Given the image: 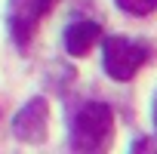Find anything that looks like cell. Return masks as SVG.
Masks as SVG:
<instances>
[{"label": "cell", "instance_id": "cell-5", "mask_svg": "<svg viewBox=\"0 0 157 154\" xmlns=\"http://www.w3.org/2000/svg\"><path fill=\"white\" fill-rule=\"evenodd\" d=\"M102 40V25L99 22H90V19H80V22H71L65 28V49L68 56H86L96 43Z\"/></svg>", "mask_w": 157, "mask_h": 154}, {"label": "cell", "instance_id": "cell-8", "mask_svg": "<svg viewBox=\"0 0 157 154\" xmlns=\"http://www.w3.org/2000/svg\"><path fill=\"white\" fill-rule=\"evenodd\" d=\"M151 117H154V129H157V96H154V102H151Z\"/></svg>", "mask_w": 157, "mask_h": 154}, {"label": "cell", "instance_id": "cell-2", "mask_svg": "<svg viewBox=\"0 0 157 154\" xmlns=\"http://www.w3.org/2000/svg\"><path fill=\"white\" fill-rule=\"evenodd\" d=\"M145 62H148L145 43L123 37V34H111L102 40V65L111 80H132Z\"/></svg>", "mask_w": 157, "mask_h": 154}, {"label": "cell", "instance_id": "cell-6", "mask_svg": "<svg viewBox=\"0 0 157 154\" xmlns=\"http://www.w3.org/2000/svg\"><path fill=\"white\" fill-rule=\"evenodd\" d=\"M114 3L129 16H151L157 10V0H114Z\"/></svg>", "mask_w": 157, "mask_h": 154}, {"label": "cell", "instance_id": "cell-1", "mask_svg": "<svg viewBox=\"0 0 157 154\" xmlns=\"http://www.w3.org/2000/svg\"><path fill=\"white\" fill-rule=\"evenodd\" d=\"M114 139V111L105 102H86L71 120L74 154H108Z\"/></svg>", "mask_w": 157, "mask_h": 154}, {"label": "cell", "instance_id": "cell-3", "mask_svg": "<svg viewBox=\"0 0 157 154\" xmlns=\"http://www.w3.org/2000/svg\"><path fill=\"white\" fill-rule=\"evenodd\" d=\"M56 3H59V0H10V16H6V22H10V31H13V37H16V43H19L22 49L28 46L31 34L37 31V22H40Z\"/></svg>", "mask_w": 157, "mask_h": 154}, {"label": "cell", "instance_id": "cell-4", "mask_svg": "<svg viewBox=\"0 0 157 154\" xmlns=\"http://www.w3.org/2000/svg\"><path fill=\"white\" fill-rule=\"evenodd\" d=\"M46 129H49V105H46L43 96H34L13 117V133H16L19 142L40 145V142H46Z\"/></svg>", "mask_w": 157, "mask_h": 154}, {"label": "cell", "instance_id": "cell-7", "mask_svg": "<svg viewBox=\"0 0 157 154\" xmlns=\"http://www.w3.org/2000/svg\"><path fill=\"white\" fill-rule=\"evenodd\" d=\"M129 154H157V142L154 139H136Z\"/></svg>", "mask_w": 157, "mask_h": 154}]
</instances>
